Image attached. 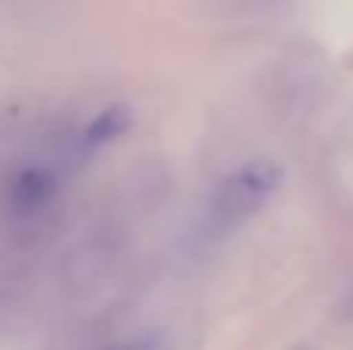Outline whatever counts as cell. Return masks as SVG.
<instances>
[{"label":"cell","mask_w":353,"mask_h":350,"mask_svg":"<svg viewBox=\"0 0 353 350\" xmlns=\"http://www.w3.org/2000/svg\"><path fill=\"white\" fill-rule=\"evenodd\" d=\"M105 350H168V341L161 338V335L146 332V335H137V338L121 341V344H112Z\"/></svg>","instance_id":"cell-2"},{"label":"cell","mask_w":353,"mask_h":350,"mask_svg":"<svg viewBox=\"0 0 353 350\" xmlns=\"http://www.w3.org/2000/svg\"><path fill=\"white\" fill-rule=\"evenodd\" d=\"M282 186V165L273 158H251L230 171L211 189L205 208H201L195 236L199 242H223L236 229H242L254 214H261L270 205V198Z\"/></svg>","instance_id":"cell-1"},{"label":"cell","mask_w":353,"mask_h":350,"mask_svg":"<svg viewBox=\"0 0 353 350\" xmlns=\"http://www.w3.org/2000/svg\"><path fill=\"white\" fill-rule=\"evenodd\" d=\"M292 350H313V347H307V344H298V347H292Z\"/></svg>","instance_id":"cell-3"}]
</instances>
